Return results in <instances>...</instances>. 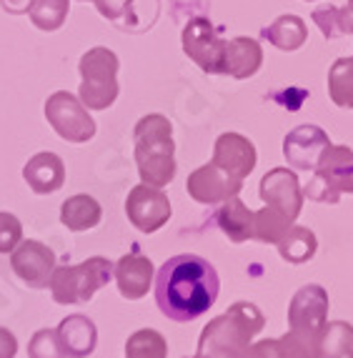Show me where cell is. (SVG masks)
I'll use <instances>...</instances> for the list:
<instances>
[{
  "label": "cell",
  "mask_w": 353,
  "mask_h": 358,
  "mask_svg": "<svg viewBox=\"0 0 353 358\" xmlns=\"http://www.w3.org/2000/svg\"><path fill=\"white\" fill-rule=\"evenodd\" d=\"M303 196L311 198V201H318V203H329V206H333V203L341 201V193L336 191V188H331L329 180L318 173L303 185Z\"/></svg>",
  "instance_id": "obj_34"
},
{
  "label": "cell",
  "mask_w": 353,
  "mask_h": 358,
  "mask_svg": "<svg viewBox=\"0 0 353 358\" xmlns=\"http://www.w3.org/2000/svg\"><path fill=\"white\" fill-rule=\"evenodd\" d=\"M23 178L33 193L48 196V193H55L58 188H63V183H66V163H63V158L58 153L43 150V153H36L25 163Z\"/></svg>",
  "instance_id": "obj_16"
},
{
  "label": "cell",
  "mask_w": 353,
  "mask_h": 358,
  "mask_svg": "<svg viewBox=\"0 0 353 358\" xmlns=\"http://www.w3.org/2000/svg\"><path fill=\"white\" fill-rule=\"evenodd\" d=\"M326 145H331V141L324 128L313 126V123H303L283 138V155H286L288 166L294 171H313Z\"/></svg>",
  "instance_id": "obj_13"
},
{
  "label": "cell",
  "mask_w": 353,
  "mask_h": 358,
  "mask_svg": "<svg viewBox=\"0 0 353 358\" xmlns=\"http://www.w3.org/2000/svg\"><path fill=\"white\" fill-rule=\"evenodd\" d=\"M213 221L226 233L231 243H245V241L253 238V210L248 208L238 196L218 203Z\"/></svg>",
  "instance_id": "obj_19"
},
{
  "label": "cell",
  "mask_w": 353,
  "mask_h": 358,
  "mask_svg": "<svg viewBox=\"0 0 353 358\" xmlns=\"http://www.w3.org/2000/svg\"><path fill=\"white\" fill-rule=\"evenodd\" d=\"M156 303L171 321L188 323L203 316L221 293L216 268L206 258L183 253L168 258L156 278Z\"/></svg>",
  "instance_id": "obj_1"
},
{
  "label": "cell",
  "mask_w": 353,
  "mask_h": 358,
  "mask_svg": "<svg viewBox=\"0 0 353 358\" xmlns=\"http://www.w3.org/2000/svg\"><path fill=\"white\" fill-rule=\"evenodd\" d=\"M329 96L338 108H353V55L333 60L329 71Z\"/></svg>",
  "instance_id": "obj_26"
},
{
  "label": "cell",
  "mask_w": 353,
  "mask_h": 358,
  "mask_svg": "<svg viewBox=\"0 0 353 358\" xmlns=\"http://www.w3.org/2000/svg\"><path fill=\"white\" fill-rule=\"evenodd\" d=\"M305 3H316V0H305Z\"/></svg>",
  "instance_id": "obj_41"
},
{
  "label": "cell",
  "mask_w": 353,
  "mask_h": 358,
  "mask_svg": "<svg viewBox=\"0 0 353 358\" xmlns=\"http://www.w3.org/2000/svg\"><path fill=\"white\" fill-rule=\"evenodd\" d=\"M113 271L115 266L103 256L88 258L80 266H55L48 288L53 293L55 303H85L96 296V291L108 286Z\"/></svg>",
  "instance_id": "obj_5"
},
{
  "label": "cell",
  "mask_w": 353,
  "mask_h": 358,
  "mask_svg": "<svg viewBox=\"0 0 353 358\" xmlns=\"http://www.w3.org/2000/svg\"><path fill=\"white\" fill-rule=\"evenodd\" d=\"M240 191H243V178L226 173L213 161L201 166L198 171H193L188 176V196L196 203L218 206L223 201H228V198L240 196Z\"/></svg>",
  "instance_id": "obj_10"
},
{
  "label": "cell",
  "mask_w": 353,
  "mask_h": 358,
  "mask_svg": "<svg viewBox=\"0 0 353 358\" xmlns=\"http://www.w3.org/2000/svg\"><path fill=\"white\" fill-rule=\"evenodd\" d=\"M18 353V338L8 329H0V358H15Z\"/></svg>",
  "instance_id": "obj_36"
},
{
  "label": "cell",
  "mask_w": 353,
  "mask_h": 358,
  "mask_svg": "<svg viewBox=\"0 0 353 358\" xmlns=\"http://www.w3.org/2000/svg\"><path fill=\"white\" fill-rule=\"evenodd\" d=\"M346 356H348V358H353V336H351V341H348V351H346Z\"/></svg>",
  "instance_id": "obj_39"
},
{
  "label": "cell",
  "mask_w": 353,
  "mask_h": 358,
  "mask_svg": "<svg viewBox=\"0 0 353 358\" xmlns=\"http://www.w3.org/2000/svg\"><path fill=\"white\" fill-rule=\"evenodd\" d=\"M311 18H313V23L321 28V33L329 38V41L348 36L346 23H343V10H341V8H336V6L316 8V10L311 13Z\"/></svg>",
  "instance_id": "obj_31"
},
{
  "label": "cell",
  "mask_w": 353,
  "mask_h": 358,
  "mask_svg": "<svg viewBox=\"0 0 353 358\" xmlns=\"http://www.w3.org/2000/svg\"><path fill=\"white\" fill-rule=\"evenodd\" d=\"M96 8L115 28L138 30L141 25V10L136 8V0H96Z\"/></svg>",
  "instance_id": "obj_29"
},
{
  "label": "cell",
  "mask_w": 353,
  "mask_h": 358,
  "mask_svg": "<svg viewBox=\"0 0 353 358\" xmlns=\"http://www.w3.org/2000/svg\"><path fill=\"white\" fill-rule=\"evenodd\" d=\"M30 3H33V0H0L3 10L10 13V15H20V13H28L30 10Z\"/></svg>",
  "instance_id": "obj_37"
},
{
  "label": "cell",
  "mask_w": 353,
  "mask_h": 358,
  "mask_svg": "<svg viewBox=\"0 0 353 358\" xmlns=\"http://www.w3.org/2000/svg\"><path fill=\"white\" fill-rule=\"evenodd\" d=\"M45 118L50 128L68 143H88L98 131L83 101L68 90H58L45 101Z\"/></svg>",
  "instance_id": "obj_6"
},
{
  "label": "cell",
  "mask_w": 353,
  "mask_h": 358,
  "mask_svg": "<svg viewBox=\"0 0 353 358\" xmlns=\"http://www.w3.org/2000/svg\"><path fill=\"white\" fill-rule=\"evenodd\" d=\"M68 10H71V0H33L28 15L38 30L53 33V30L63 28Z\"/></svg>",
  "instance_id": "obj_27"
},
{
  "label": "cell",
  "mask_w": 353,
  "mask_h": 358,
  "mask_svg": "<svg viewBox=\"0 0 353 358\" xmlns=\"http://www.w3.org/2000/svg\"><path fill=\"white\" fill-rule=\"evenodd\" d=\"M213 163L223 168L226 173L245 178L253 173V168L258 163L256 145L240 133H223L213 145Z\"/></svg>",
  "instance_id": "obj_14"
},
{
  "label": "cell",
  "mask_w": 353,
  "mask_h": 358,
  "mask_svg": "<svg viewBox=\"0 0 353 358\" xmlns=\"http://www.w3.org/2000/svg\"><path fill=\"white\" fill-rule=\"evenodd\" d=\"M28 356L30 358H68L66 348L60 343L58 329H43L33 334L28 343Z\"/></svg>",
  "instance_id": "obj_30"
},
{
  "label": "cell",
  "mask_w": 353,
  "mask_h": 358,
  "mask_svg": "<svg viewBox=\"0 0 353 358\" xmlns=\"http://www.w3.org/2000/svg\"><path fill=\"white\" fill-rule=\"evenodd\" d=\"M291 218L286 213H281L273 206H266L258 213H253V238L261 241V243H275L291 231Z\"/></svg>",
  "instance_id": "obj_25"
},
{
  "label": "cell",
  "mask_w": 353,
  "mask_h": 358,
  "mask_svg": "<svg viewBox=\"0 0 353 358\" xmlns=\"http://www.w3.org/2000/svg\"><path fill=\"white\" fill-rule=\"evenodd\" d=\"M103 218V208L93 196H71L60 208V223L73 233H83L96 228Z\"/></svg>",
  "instance_id": "obj_21"
},
{
  "label": "cell",
  "mask_w": 353,
  "mask_h": 358,
  "mask_svg": "<svg viewBox=\"0 0 353 358\" xmlns=\"http://www.w3.org/2000/svg\"><path fill=\"white\" fill-rule=\"evenodd\" d=\"M168 343L158 331L141 329L126 341V358H166Z\"/></svg>",
  "instance_id": "obj_28"
},
{
  "label": "cell",
  "mask_w": 353,
  "mask_h": 358,
  "mask_svg": "<svg viewBox=\"0 0 353 358\" xmlns=\"http://www.w3.org/2000/svg\"><path fill=\"white\" fill-rule=\"evenodd\" d=\"M180 43L188 58L196 63L203 73L218 76L226 73V43L216 25L208 18H191L180 33Z\"/></svg>",
  "instance_id": "obj_7"
},
{
  "label": "cell",
  "mask_w": 353,
  "mask_h": 358,
  "mask_svg": "<svg viewBox=\"0 0 353 358\" xmlns=\"http://www.w3.org/2000/svg\"><path fill=\"white\" fill-rule=\"evenodd\" d=\"M261 201L266 206H273L281 213H286L291 221H296L303 210V185L294 168H273L261 178Z\"/></svg>",
  "instance_id": "obj_11"
},
{
  "label": "cell",
  "mask_w": 353,
  "mask_h": 358,
  "mask_svg": "<svg viewBox=\"0 0 353 358\" xmlns=\"http://www.w3.org/2000/svg\"><path fill=\"white\" fill-rule=\"evenodd\" d=\"M326 321H329V293H326V288L318 283H308V286L298 288L291 299V306H288L291 331H298V334L316 341L318 331L324 329Z\"/></svg>",
  "instance_id": "obj_8"
},
{
  "label": "cell",
  "mask_w": 353,
  "mask_h": 358,
  "mask_svg": "<svg viewBox=\"0 0 353 358\" xmlns=\"http://www.w3.org/2000/svg\"><path fill=\"white\" fill-rule=\"evenodd\" d=\"M10 268L30 288H48L55 271V253L41 241H20L10 253Z\"/></svg>",
  "instance_id": "obj_12"
},
{
  "label": "cell",
  "mask_w": 353,
  "mask_h": 358,
  "mask_svg": "<svg viewBox=\"0 0 353 358\" xmlns=\"http://www.w3.org/2000/svg\"><path fill=\"white\" fill-rule=\"evenodd\" d=\"M58 336H60L63 348H66L68 358H85L96 351L98 329L88 316L73 313V316L63 318L58 326Z\"/></svg>",
  "instance_id": "obj_17"
},
{
  "label": "cell",
  "mask_w": 353,
  "mask_h": 358,
  "mask_svg": "<svg viewBox=\"0 0 353 358\" xmlns=\"http://www.w3.org/2000/svg\"><path fill=\"white\" fill-rule=\"evenodd\" d=\"M264 38L278 50L291 53V50H298L308 41V25L303 23V18L288 13V15H281V18H275L271 25H266Z\"/></svg>",
  "instance_id": "obj_22"
},
{
  "label": "cell",
  "mask_w": 353,
  "mask_h": 358,
  "mask_svg": "<svg viewBox=\"0 0 353 358\" xmlns=\"http://www.w3.org/2000/svg\"><path fill=\"white\" fill-rule=\"evenodd\" d=\"M278 353L281 358H316L313 338L298 334V331H288L286 336L278 338Z\"/></svg>",
  "instance_id": "obj_32"
},
{
  "label": "cell",
  "mask_w": 353,
  "mask_h": 358,
  "mask_svg": "<svg viewBox=\"0 0 353 358\" xmlns=\"http://www.w3.org/2000/svg\"><path fill=\"white\" fill-rule=\"evenodd\" d=\"M188 358H206V356H201V353H196V356H188Z\"/></svg>",
  "instance_id": "obj_40"
},
{
  "label": "cell",
  "mask_w": 353,
  "mask_h": 358,
  "mask_svg": "<svg viewBox=\"0 0 353 358\" xmlns=\"http://www.w3.org/2000/svg\"><path fill=\"white\" fill-rule=\"evenodd\" d=\"M88 3H96V0H88Z\"/></svg>",
  "instance_id": "obj_42"
},
{
  "label": "cell",
  "mask_w": 353,
  "mask_h": 358,
  "mask_svg": "<svg viewBox=\"0 0 353 358\" xmlns=\"http://www.w3.org/2000/svg\"><path fill=\"white\" fill-rule=\"evenodd\" d=\"M113 275H115L118 293L123 299L141 301L145 293L150 291V286H153L156 271H153V263H150L143 253L133 251V253H126V256L115 263Z\"/></svg>",
  "instance_id": "obj_15"
},
{
  "label": "cell",
  "mask_w": 353,
  "mask_h": 358,
  "mask_svg": "<svg viewBox=\"0 0 353 358\" xmlns=\"http://www.w3.org/2000/svg\"><path fill=\"white\" fill-rule=\"evenodd\" d=\"M353 336V326L346 321H326L313 341L316 358H343L348 351V341Z\"/></svg>",
  "instance_id": "obj_24"
},
{
  "label": "cell",
  "mask_w": 353,
  "mask_h": 358,
  "mask_svg": "<svg viewBox=\"0 0 353 358\" xmlns=\"http://www.w3.org/2000/svg\"><path fill=\"white\" fill-rule=\"evenodd\" d=\"M318 248V238L311 228L303 226H291V231L278 241V253L286 263H294V266H301V263L311 261L316 256Z\"/></svg>",
  "instance_id": "obj_23"
},
{
  "label": "cell",
  "mask_w": 353,
  "mask_h": 358,
  "mask_svg": "<svg viewBox=\"0 0 353 358\" xmlns=\"http://www.w3.org/2000/svg\"><path fill=\"white\" fill-rule=\"evenodd\" d=\"M118 55L110 48L96 45L88 53H83L78 63L80 88L78 98L88 110H106L118 101Z\"/></svg>",
  "instance_id": "obj_4"
},
{
  "label": "cell",
  "mask_w": 353,
  "mask_h": 358,
  "mask_svg": "<svg viewBox=\"0 0 353 358\" xmlns=\"http://www.w3.org/2000/svg\"><path fill=\"white\" fill-rule=\"evenodd\" d=\"M266 326V316L248 301H238L213 318L198 338V353H231L251 346Z\"/></svg>",
  "instance_id": "obj_3"
},
{
  "label": "cell",
  "mask_w": 353,
  "mask_h": 358,
  "mask_svg": "<svg viewBox=\"0 0 353 358\" xmlns=\"http://www.w3.org/2000/svg\"><path fill=\"white\" fill-rule=\"evenodd\" d=\"M316 168L341 196L353 193V150L348 145H326Z\"/></svg>",
  "instance_id": "obj_18"
},
{
  "label": "cell",
  "mask_w": 353,
  "mask_h": 358,
  "mask_svg": "<svg viewBox=\"0 0 353 358\" xmlns=\"http://www.w3.org/2000/svg\"><path fill=\"white\" fill-rule=\"evenodd\" d=\"M243 358H281V353H278V341L266 338V341H258V343H251V346L243 351Z\"/></svg>",
  "instance_id": "obj_35"
},
{
  "label": "cell",
  "mask_w": 353,
  "mask_h": 358,
  "mask_svg": "<svg viewBox=\"0 0 353 358\" xmlns=\"http://www.w3.org/2000/svg\"><path fill=\"white\" fill-rule=\"evenodd\" d=\"M341 10H343V23H346V33L353 36V0H348Z\"/></svg>",
  "instance_id": "obj_38"
},
{
  "label": "cell",
  "mask_w": 353,
  "mask_h": 358,
  "mask_svg": "<svg viewBox=\"0 0 353 358\" xmlns=\"http://www.w3.org/2000/svg\"><path fill=\"white\" fill-rule=\"evenodd\" d=\"M23 241V223L13 213H0V253H13Z\"/></svg>",
  "instance_id": "obj_33"
},
{
  "label": "cell",
  "mask_w": 353,
  "mask_h": 358,
  "mask_svg": "<svg viewBox=\"0 0 353 358\" xmlns=\"http://www.w3.org/2000/svg\"><path fill=\"white\" fill-rule=\"evenodd\" d=\"M126 213L133 228H138L141 233H156L171 218V201L163 193V188L141 183L128 193Z\"/></svg>",
  "instance_id": "obj_9"
},
{
  "label": "cell",
  "mask_w": 353,
  "mask_h": 358,
  "mask_svg": "<svg viewBox=\"0 0 353 358\" xmlns=\"http://www.w3.org/2000/svg\"><path fill=\"white\" fill-rule=\"evenodd\" d=\"M136 166L141 180L163 188L175 178V141L171 120L161 113H148L133 128Z\"/></svg>",
  "instance_id": "obj_2"
},
{
  "label": "cell",
  "mask_w": 353,
  "mask_h": 358,
  "mask_svg": "<svg viewBox=\"0 0 353 358\" xmlns=\"http://www.w3.org/2000/svg\"><path fill=\"white\" fill-rule=\"evenodd\" d=\"M264 63V48L256 38H233L226 43V73L228 76L245 80V78L256 76Z\"/></svg>",
  "instance_id": "obj_20"
}]
</instances>
